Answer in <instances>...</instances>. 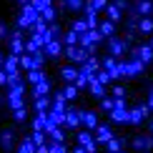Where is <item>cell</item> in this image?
I'll list each match as a JSON object with an SVG mask.
<instances>
[{
  "instance_id": "9c48e42d",
  "label": "cell",
  "mask_w": 153,
  "mask_h": 153,
  "mask_svg": "<svg viewBox=\"0 0 153 153\" xmlns=\"http://www.w3.org/2000/svg\"><path fill=\"white\" fill-rule=\"evenodd\" d=\"M45 50H48L50 55H58V53H60V43H53V40H50L48 45H45Z\"/></svg>"
},
{
  "instance_id": "8fae6325",
  "label": "cell",
  "mask_w": 153,
  "mask_h": 153,
  "mask_svg": "<svg viewBox=\"0 0 153 153\" xmlns=\"http://www.w3.org/2000/svg\"><path fill=\"white\" fill-rule=\"evenodd\" d=\"M65 40H68V43H75V40H80V33L71 30V33H65Z\"/></svg>"
},
{
  "instance_id": "ac0fdd59",
  "label": "cell",
  "mask_w": 153,
  "mask_h": 153,
  "mask_svg": "<svg viewBox=\"0 0 153 153\" xmlns=\"http://www.w3.org/2000/svg\"><path fill=\"white\" fill-rule=\"evenodd\" d=\"M20 63H23V65H25V68H30V65H33V60H30V58H28V55H23V60H20Z\"/></svg>"
},
{
  "instance_id": "2e32d148",
  "label": "cell",
  "mask_w": 153,
  "mask_h": 153,
  "mask_svg": "<svg viewBox=\"0 0 153 153\" xmlns=\"http://www.w3.org/2000/svg\"><path fill=\"white\" fill-rule=\"evenodd\" d=\"M113 5H116V8H120V10H126V8H128V0H116Z\"/></svg>"
},
{
  "instance_id": "7402d4cb",
  "label": "cell",
  "mask_w": 153,
  "mask_h": 153,
  "mask_svg": "<svg viewBox=\"0 0 153 153\" xmlns=\"http://www.w3.org/2000/svg\"><path fill=\"white\" fill-rule=\"evenodd\" d=\"M53 153H65V151H63L60 146H55V148H53Z\"/></svg>"
},
{
  "instance_id": "44dd1931",
  "label": "cell",
  "mask_w": 153,
  "mask_h": 153,
  "mask_svg": "<svg viewBox=\"0 0 153 153\" xmlns=\"http://www.w3.org/2000/svg\"><path fill=\"white\" fill-rule=\"evenodd\" d=\"M43 5H45V8H53V0H43Z\"/></svg>"
},
{
  "instance_id": "277c9868",
  "label": "cell",
  "mask_w": 153,
  "mask_h": 153,
  "mask_svg": "<svg viewBox=\"0 0 153 153\" xmlns=\"http://www.w3.org/2000/svg\"><path fill=\"white\" fill-rule=\"evenodd\" d=\"M98 30H100V35H113V20H103L98 25Z\"/></svg>"
},
{
  "instance_id": "e0dca14e",
  "label": "cell",
  "mask_w": 153,
  "mask_h": 153,
  "mask_svg": "<svg viewBox=\"0 0 153 153\" xmlns=\"http://www.w3.org/2000/svg\"><path fill=\"white\" fill-rule=\"evenodd\" d=\"M63 75H65V78H75V71H73V68H65V71H63Z\"/></svg>"
},
{
  "instance_id": "9a60e30c",
  "label": "cell",
  "mask_w": 153,
  "mask_h": 153,
  "mask_svg": "<svg viewBox=\"0 0 153 153\" xmlns=\"http://www.w3.org/2000/svg\"><path fill=\"white\" fill-rule=\"evenodd\" d=\"M98 133H100V141H108V138H111V131L108 128H100Z\"/></svg>"
},
{
  "instance_id": "4fadbf2b",
  "label": "cell",
  "mask_w": 153,
  "mask_h": 153,
  "mask_svg": "<svg viewBox=\"0 0 153 153\" xmlns=\"http://www.w3.org/2000/svg\"><path fill=\"white\" fill-rule=\"evenodd\" d=\"M83 120H85L88 126H95V116L93 113H83Z\"/></svg>"
},
{
  "instance_id": "3957f363",
  "label": "cell",
  "mask_w": 153,
  "mask_h": 153,
  "mask_svg": "<svg viewBox=\"0 0 153 153\" xmlns=\"http://www.w3.org/2000/svg\"><path fill=\"white\" fill-rule=\"evenodd\" d=\"M105 13H108V20H120V8H116V5H108L105 8Z\"/></svg>"
},
{
  "instance_id": "ba28073f",
  "label": "cell",
  "mask_w": 153,
  "mask_h": 153,
  "mask_svg": "<svg viewBox=\"0 0 153 153\" xmlns=\"http://www.w3.org/2000/svg\"><path fill=\"white\" fill-rule=\"evenodd\" d=\"M123 48H128V45H126V43H120V40H111V50H113L116 55H120V50H123Z\"/></svg>"
},
{
  "instance_id": "5b68a950",
  "label": "cell",
  "mask_w": 153,
  "mask_h": 153,
  "mask_svg": "<svg viewBox=\"0 0 153 153\" xmlns=\"http://www.w3.org/2000/svg\"><path fill=\"white\" fill-rule=\"evenodd\" d=\"M60 3L65 5V8H71V10H80L83 5H85V3H83V0H60Z\"/></svg>"
},
{
  "instance_id": "ffe728a7",
  "label": "cell",
  "mask_w": 153,
  "mask_h": 153,
  "mask_svg": "<svg viewBox=\"0 0 153 153\" xmlns=\"http://www.w3.org/2000/svg\"><path fill=\"white\" fill-rule=\"evenodd\" d=\"M5 33H8V28H5V23H0V38H5Z\"/></svg>"
},
{
  "instance_id": "30bf717a",
  "label": "cell",
  "mask_w": 153,
  "mask_h": 153,
  "mask_svg": "<svg viewBox=\"0 0 153 153\" xmlns=\"http://www.w3.org/2000/svg\"><path fill=\"white\" fill-rule=\"evenodd\" d=\"M91 5H93L95 10H103V8H108L111 3H108V0H91Z\"/></svg>"
},
{
  "instance_id": "6da1fadb",
  "label": "cell",
  "mask_w": 153,
  "mask_h": 153,
  "mask_svg": "<svg viewBox=\"0 0 153 153\" xmlns=\"http://www.w3.org/2000/svg\"><path fill=\"white\" fill-rule=\"evenodd\" d=\"M38 18H40V13H38L30 3L23 5V8H20V15H18V28H20V30H23V28H33Z\"/></svg>"
},
{
  "instance_id": "7c38bea8",
  "label": "cell",
  "mask_w": 153,
  "mask_h": 153,
  "mask_svg": "<svg viewBox=\"0 0 153 153\" xmlns=\"http://www.w3.org/2000/svg\"><path fill=\"white\" fill-rule=\"evenodd\" d=\"M138 53H141V58H146V60H148V58H151V53H153V50H151V45H143L141 50H138Z\"/></svg>"
},
{
  "instance_id": "d6986e66",
  "label": "cell",
  "mask_w": 153,
  "mask_h": 153,
  "mask_svg": "<svg viewBox=\"0 0 153 153\" xmlns=\"http://www.w3.org/2000/svg\"><path fill=\"white\" fill-rule=\"evenodd\" d=\"M100 91H103V88H100V83H93V93H95V95H100Z\"/></svg>"
},
{
  "instance_id": "5bb4252c",
  "label": "cell",
  "mask_w": 153,
  "mask_h": 153,
  "mask_svg": "<svg viewBox=\"0 0 153 153\" xmlns=\"http://www.w3.org/2000/svg\"><path fill=\"white\" fill-rule=\"evenodd\" d=\"M20 153H33V146H30V141H25L20 146Z\"/></svg>"
},
{
  "instance_id": "7a4b0ae2",
  "label": "cell",
  "mask_w": 153,
  "mask_h": 153,
  "mask_svg": "<svg viewBox=\"0 0 153 153\" xmlns=\"http://www.w3.org/2000/svg\"><path fill=\"white\" fill-rule=\"evenodd\" d=\"M133 10H136L138 15L148 18L151 13H153V3H151V0H138V3H136V8H133Z\"/></svg>"
},
{
  "instance_id": "8992f818",
  "label": "cell",
  "mask_w": 153,
  "mask_h": 153,
  "mask_svg": "<svg viewBox=\"0 0 153 153\" xmlns=\"http://www.w3.org/2000/svg\"><path fill=\"white\" fill-rule=\"evenodd\" d=\"M138 28H141L143 33H151V30H153V20H151V18H141V23H138Z\"/></svg>"
},
{
  "instance_id": "52a82bcc",
  "label": "cell",
  "mask_w": 153,
  "mask_h": 153,
  "mask_svg": "<svg viewBox=\"0 0 153 153\" xmlns=\"http://www.w3.org/2000/svg\"><path fill=\"white\" fill-rule=\"evenodd\" d=\"M40 18H43L45 23H53V18H55V8H45V10L40 13Z\"/></svg>"
}]
</instances>
